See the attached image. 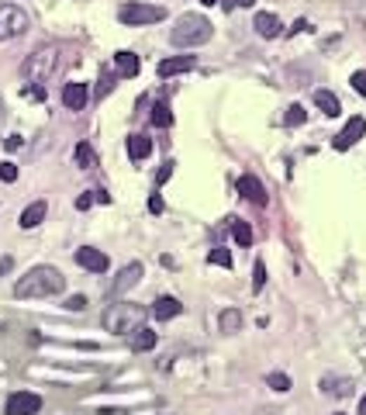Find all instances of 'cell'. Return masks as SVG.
Listing matches in <instances>:
<instances>
[{
  "instance_id": "6da1fadb",
  "label": "cell",
  "mask_w": 366,
  "mask_h": 415,
  "mask_svg": "<svg viewBox=\"0 0 366 415\" xmlns=\"http://www.w3.org/2000/svg\"><path fill=\"white\" fill-rule=\"evenodd\" d=\"M66 288V277L55 270V267H32L25 277H18V284H14V298H21V301H45V298H52V294H63Z\"/></svg>"
},
{
  "instance_id": "7a4b0ae2",
  "label": "cell",
  "mask_w": 366,
  "mask_h": 415,
  "mask_svg": "<svg viewBox=\"0 0 366 415\" xmlns=\"http://www.w3.org/2000/svg\"><path fill=\"white\" fill-rule=\"evenodd\" d=\"M59 52H63V49L52 45V42H48V45H39L35 52L25 56V63H21V77H25L28 83H35V87H45V83L55 77V70H59V59H63Z\"/></svg>"
},
{
  "instance_id": "3957f363",
  "label": "cell",
  "mask_w": 366,
  "mask_h": 415,
  "mask_svg": "<svg viewBox=\"0 0 366 415\" xmlns=\"http://www.w3.org/2000/svg\"><path fill=\"white\" fill-rule=\"evenodd\" d=\"M142 322H145V308L142 305H131V301H115L100 315V326L107 332H115V336H131Z\"/></svg>"
},
{
  "instance_id": "277c9868",
  "label": "cell",
  "mask_w": 366,
  "mask_h": 415,
  "mask_svg": "<svg viewBox=\"0 0 366 415\" xmlns=\"http://www.w3.org/2000/svg\"><path fill=\"white\" fill-rule=\"evenodd\" d=\"M211 21L201 18V14H183L176 25H173V32H169V42L176 45V49H194V45H204V42L211 39Z\"/></svg>"
},
{
  "instance_id": "5b68a950",
  "label": "cell",
  "mask_w": 366,
  "mask_h": 415,
  "mask_svg": "<svg viewBox=\"0 0 366 415\" xmlns=\"http://www.w3.org/2000/svg\"><path fill=\"white\" fill-rule=\"evenodd\" d=\"M166 18V7L159 4H138V0H131V4H124L122 11H118V21L128 25V28H138V25H156V21H163Z\"/></svg>"
},
{
  "instance_id": "8992f818",
  "label": "cell",
  "mask_w": 366,
  "mask_h": 415,
  "mask_svg": "<svg viewBox=\"0 0 366 415\" xmlns=\"http://www.w3.org/2000/svg\"><path fill=\"white\" fill-rule=\"evenodd\" d=\"M28 32V14L18 4H0V42L25 35Z\"/></svg>"
},
{
  "instance_id": "52a82bcc",
  "label": "cell",
  "mask_w": 366,
  "mask_h": 415,
  "mask_svg": "<svg viewBox=\"0 0 366 415\" xmlns=\"http://www.w3.org/2000/svg\"><path fill=\"white\" fill-rule=\"evenodd\" d=\"M4 412L7 415H39L41 412V398L35 395V391H14V395L7 398Z\"/></svg>"
},
{
  "instance_id": "ba28073f",
  "label": "cell",
  "mask_w": 366,
  "mask_h": 415,
  "mask_svg": "<svg viewBox=\"0 0 366 415\" xmlns=\"http://www.w3.org/2000/svg\"><path fill=\"white\" fill-rule=\"evenodd\" d=\"M363 135H366V118H360V115H356V118H349V122H346V128L332 139V146H335L339 153H346V149H353Z\"/></svg>"
},
{
  "instance_id": "9c48e42d",
  "label": "cell",
  "mask_w": 366,
  "mask_h": 415,
  "mask_svg": "<svg viewBox=\"0 0 366 415\" xmlns=\"http://www.w3.org/2000/svg\"><path fill=\"white\" fill-rule=\"evenodd\" d=\"M138 281H142V263H128L122 274L115 277V284H111V294H115V298H122V294H128V290L135 288Z\"/></svg>"
},
{
  "instance_id": "30bf717a",
  "label": "cell",
  "mask_w": 366,
  "mask_h": 415,
  "mask_svg": "<svg viewBox=\"0 0 366 415\" xmlns=\"http://www.w3.org/2000/svg\"><path fill=\"white\" fill-rule=\"evenodd\" d=\"M239 194H242L245 201H252V205H259V208H266V187L252 177V173H245V177H239Z\"/></svg>"
},
{
  "instance_id": "8fae6325",
  "label": "cell",
  "mask_w": 366,
  "mask_h": 415,
  "mask_svg": "<svg viewBox=\"0 0 366 415\" xmlns=\"http://www.w3.org/2000/svg\"><path fill=\"white\" fill-rule=\"evenodd\" d=\"M77 263H80L83 270H90V274H104V270H107V256L93 246L77 249Z\"/></svg>"
},
{
  "instance_id": "7c38bea8",
  "label": "cell",
  "mask_w": 366,
  "mask_h": 415,
  "mask_svg": "<svg viewBox=\"0 0 366 415\" xmlns=\"http://www.w3.org/2000/svg\"><path fill=\"white\" fill-rule=\"evenodd\" d=\"M197 66V59L194 56H173V59H163L159 63V77L169 80V77H176V73H187V70H194Z\"/></svg>"
},
{
  "instance_id": "4fadbf2b",
  "label": "cell",
  "mask_w": 366,
  "mask_h": 415,
  "mask_svg": "<svg viewBox=\"0 0 366 415\" xmlns=\"http://www.w3.org/2000/svg\"><path fill=\"white\" fill-rule=\"evenodd\" d=\"M86 83H66L63 87V104L70 108V111H83L86 108Z\"/></svg>"
},
{
  "instance_id": "5bb4252c",
  "label": "cell",
  "mask_w": 366,
  "mask_h": 415,
  "mask_svg": "<svg viewBox=\"0 0 366 415\" xmlns=\"http://www.w3.org/2000/svg\"><path fill=\"white\" fill-rule=\"evenodd\" d=\"M252 28H256L263 39H277L284 25H280V18H277V14H270V11H259V14H256V21H252Z\"/></svg>"
},
{
  "instance_id": "9a60e30c",
  "label": "cell",
  "mask_w": 366,
  "mask_h": 415,
  "mask_svg": "<svg viewBox=\"0 0 366 415\" xmlns=\"http://www.w3.org/2000/svg\"><path fill=\"white\" fill-rule=\"evenodd\" d=\"M183 312V305L173 298V294H163V298H156V305H152V315L159 319V322H169V319H176Z\"/></svg>"
},
{
  "instance_id": "2e32d148",
  "label": "cell",
  "mask_w": 366,
  "mask_h": 415,
  "mask_svg": "<svg viewBox=\"0 0 366 415\" xmlns=\"http://www.w3.org/2000/svg\"><path fill=\"white\" fill-rule=\"evenodd\" d=\"M156 339H159V336L149 329V326H138V329L128 336V346H131L135 353H145V350H152V346H156Z\"/></svg>"
},
{
  "instance_id": "e0dca14e",
  "label": "cell",
  "mask_w": 366,
  "mask_h": 415,
  "mask_svg": "<svg viewBox=\"0 0 366 415\" xmlns=\"http://www.w3.org/2000/svg\"><path fill=\"white\" fill-rule=\"evenodd\" d=\"M115 66H118V77H138V70H142L138 56L128 52V49H122V52L115 56Z\"/></svg>"
},
{
  "instance_id": "ac0fdd59",
  "label": "cell",
  "mask_w": 366,
  "mask_h": 415,
  "mask_svg": "<svg viewBox=\"0 0 366 415\" xmlns=\"http://www.w3.org/2000/svg\"><path fill=\"white\" fill-rule=\"evenodd\" d=\"M45 211H48V208H45V201H32V205L21 211V218H18V222H21V229H35V225H41V222H45Z\"/></svg>"
},
{
  "instance_id": "d6986e66",
  "label": "cell",
  "mask_w": 366,
  "mask_h": 415,
  "mask_svg": "<svg viewBox=\"0 0 366 415\" xmlns=\"http://www.w3.org/2000/svg\"><path fill=\"white\" fill-rule=\"evenodd\" d=\"M149 153H152V139H145V135H128V156H131L135 163H142Z\"/></svg>"
},
{
  "instance_id": "ffe728a7",
  "label": "cell",
  "mask_w": 366,
  "mask_h": 415,
  "mask_svg": "<svg viewBox=\"0 0 366 415\" xmlns=\"http://www.w3.org/2000/svg\"><path fill=\"white\" fill-rule=\"evenodd\" d=\"M315 104L325 111L328 118H335V115L342 111V104H339V97H335L332 90H315Z\"/></svg>"
},
{
  "instance_id": "44dd1931",
  "label": "cell",
  "mask_w": 366,
  "mask_h": 415,
  "mask_svg": "<svg viewBox=\"0 0 366 415\" xmlns=\"http://www.w3.org/2000/svg\"><path fill=\"white\" fill-rule=\"evenodd\" d=\"M218 326H221V332H239L242 329V312L239 308H225L221 319H218Z\"/></svg>"
},
{
  "instance_id": "7402d4cb",
  "label": "cell",
  "mask_w": 366,
  "mask_h": 415,
  "mask_svg": "<svg viewBox=\"0 0 366 415\" xmlns=\"http://www.w3.org/2000/svg\"><path fill=\"white\" fill-rule=\"evenodd\" d=\"M322 391H325V395H349V391H353V381H349V377H339V381H335V377H325V381H322Z\"/></svg>"
},
{
  "instance_id": "603a6c76",
  "label": "cell",
  "mask_w": 366,
  "mask_h": 415,
  "mask_svg": "<svg viewBox=\"0 0 366 415\" xmlns=\"http://www.w3.org/2000/svg\"><path fill=\"white\" fill-rule=\"evenodd\" d=\"M232 236H235L239 246H252V229H249V222H242V218H232Z\"/></svg>"
},
{
  "instance_id": "cb8c5ba5",
  "label": "cell",
  "mask_w": 366,
  "mask_h": 415,
  "mask_svg": "<svg viewBox=\"0 0 366 415\" xmlns=\"http://www.w3.org/2000/svg\"><path fill=\"white\" fill-rule=\"evenodd\" d=\"M77 166H83V170H93V166H97V153L90 149V142H80V146H77Z\"/></svg>"
},
{
  "instance_id": "d4e9b609",
  "label": "cell",
  "mask_w": 366,
  "mask_h": 415,
  "mask_svg": "<svg viewBox=\"0 0 366 415\" xmlns=\"http://www.w3.org/2000/svg\"><path fill=\"white\" fill-rule=\"evenodd\" d=\"M152 124H156V128H169V124H173V111L166 108L163 101L152 108Z\"/></svg>"
},
{
  "instance_id": "484cf974",
  "label": "cell",
  "mask_w": 366,
  "mask_h": 415,
  "mask_svg": "<svg viewBox=\"0 0 366 415\" xmlns=\"http://www.w3.org/2000/svg\"><path fill=\"white\" fill-rule=\"evenodd\" d=\"M304 118H308V115H304V108H301V104H290V108H287V115H284V124H287V128H297V124H304Z\"/></svg>"
},
{
  "instance_id": "4316f807",
  "label": "cell",
  "mask_w": 366,
  "mask_h": 415,
  "mask_svg": "<svg viewBox=\"0 0 366 415\" xmlns=\"http://www.w3.org/2000/svg\"><path fill=\"white\" fill-rule=\"evenodd\" d=\"M207 260H211L214 267H228V270H232V253H228L225 246H214V249H211V256H207Z\"/></svg>"
},
{
  "instance_id": "83f0119b",
  "label": "cell",
  "mask_w": 366,
  "mask_h": 415,
  "mask_svg": "<svg viewBox=\"0 0 366 415\" xmlns=\"http://www.w3.org/2000/svg\"><path fill=\"white\" fill-rule=\"evenodd\" d=\"M263 284H266V263L256 260V267H252V290H263Z\"/></svg>"
},
{
  "instance_id": "f1b7e54d",
  "label": "cell",
  "mask_w": 366,
  "mask_h": 415,
  "mask_svg": "<svg viewBox=\"0 0 366 415\" xmlns=\"http://www.w3.org/2000/svg\"><path fill=\"white\" fill-rule=\"evenodd\" d=\"M266 384H270L273 391H290V377H287V374H270Z\"/></svg>"
},
{
  "instance_id": "f546056e",
  "label": "cell",
  "mask_w": 366,
  "mask_h": 415,
  "mask_svg": "<svg viewBox=\"0 0 366 415\" xmlns=\"http://www.w3.org/2000/svg\"><path fill=\"white\" fill-rule=\"evenodd\" d=\"M0 180H4V184H14V180H18V166H14V163H0Z\"/></svg>"
},
{
  "instance_id": "4dcf8cb0",
  "label": "cell",
  "mask_w": 366,
  "mask_h": 415,
  "mask_svg": "<svg viewBox=\"0 0 366 415\" xmlns=\"http://www.w3.org/2000/svg\"><path fill=\"white\" fill-rule=\"evenodd\" d=\"M349 83H353V90H356V94H363V97H366V70H356Z\"/></svg>"
},
{
  "instance_id": "1f68e13d",
  "label": "cell",
  "mask_w": 366,
  "mask_h": 415,
  "mask_svg": "<svg viewBox=\"0 0 366 415\" xmlns=\"http://www.w3.org/2000/svg\"><path fill=\"white\" fill-rule=\"evenodd\" d=\"M93 201H97V191H86V194H80V198H77V208H80V211H86Z\"/></svg>"
},
{
  "instance_id": "d6a6232c",
  "label": "cell",
  "mask_w": 366,
  "mask_h": 415,
  "mask_svg": "<svg viewBox=\"0 0 366 415\" xmlns=\"http://www.w3.org/2000/svg\"><path fill=\"white\" fill-rule=\"evenodd\" d=\"M173 166H176V163H173V160H169V163H163V166H159V173H156V184H166V180L173 177Z\"/></svg>"
},
{
  "instance_id": "836d02e7",
  "label": "cell",
  "mask_w": 366,
  "mask_h": 415,
  "mask_svg": "<svg viewBox=\"0 0 366 415\" xmlns=\"http://www.w3.org/2000/svg\"><path fill=\"white\" fill-rule=\"evenodd\" d=\"M66 308H70V312H83V308H86V298H83V294H73V298L66 301Z\"/></svg>"
},
{
  "instance_id": "e575fe53",
  "label": "cell",
  "mask_w": 366,
  "mask_h": 415,
  "mask_svg": "<svg viewBox=\"0 0 366 415\" xmlns=\"http://www.w3.org/2000/svg\"><path fill=\"white\" fill-rule=\"evenodd\" d=\"M256 0H221V7L225 11H235V7H252Z\"/></svg>"
},
{
  "instance_id": "d590c367",
  "label": "cell",
  "mask_w": 366,
  "mask_h": 415,
  "mask_svg": "<svg viewBox=\"0 0 366 415\" xmlns=\"http://www.w3.org/2000/svg\"><path fill=\"white\" fill-rule=\"evenodd\" d=\"M21 142H25L21 135H11V139H4V149H7V153H14V149H18Z\"/></svg>"
},
{
  "instance_id": "8d00e7d4",
  "label": "cell",
  "mask_w": 366,
  "mask_h": 415,
  "mask_svg": "<svg viewBox=\"0 0 366 415\" xmlns=\"http://www.w3.org/2000/svg\"><path fill=\"white\" fill-rule=\"evenodd\" d=\"M149 211H152V215H159V211H163V198H159V194H152V198H149Z\"/></svg>"
},
{
  "instance_id": "74e56055",
  "label": "cell",
  "mask_w": 366,
  "mask_h": 415,
  "mask_svg": "<svg viewBox=\"0 0 366 415\" xmlns=\"http://www.w3.org/2000/svg\"><path fill=\"white\" fill-rule=\"evenodd\" d=\"M4 270H11V260H0V274H4Z\"/></svg>"
},
{
  "instance_id": "f35d334b",
  "label": "cell",
  "mask_w": 366,
  "mask_h": 415,
  "mask_svg": "<svg viewBox=\"0 0 366 415\" xmlns=\"http://www.w3.org/2000/svg\"><path fill=\"white\" fill-rule=\"evenodd\" d=\"M360 415H366V395H363V402H360Z\"/></svg>"
},
{
  "instance_id": "ab89813d",
  "label": "cell",
  "mask_w": 366,
  "mask_h": 415,
  "mask_svg": "<svg viewBox=\"0 0 366 415\" xmlns=\"http://www.w3.org/2000/svg\"><path fill=\"white\" fill-rule=\"evenodd\" d=\"M4 115H7V111H4V101H0V124H4Z\"/></svg>"
},
{
  "instance_id": "60d3db41",
  "label": "cell",
  "mask_w": 366,
  "mask_h": 415,
  "mask_svg": "<svg viewBox=\"0 0 366 415\" xmlns=\"http://www.w3.org/2000/svg\"><path fill=\"white\" fill-rule=\"evenodd\" d=\"M201 4H204V7H211V4H218V0H201Z\"/></svg>"
},
{
  "instance_id": "b9f144b4",
  "label": "cell",
  "mask_w": 366,
  "mask_h": 415,
  "mask_svg": "<svg viewBox=\"0 0 366 415\" xmlns=\"http://www.w3.org/2000/svg\"><path fill=\"white\" fill-rule=\"evenodd\" d=\"M335 415H346V412H335Z\"/></svg>"
}]
</instances>
